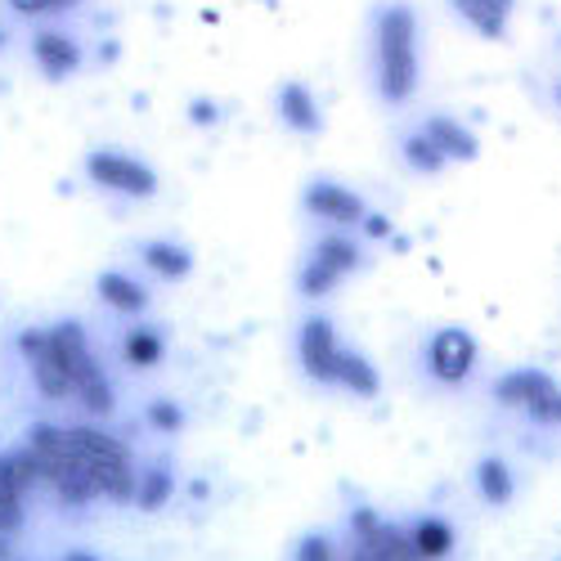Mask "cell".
I'll list each match as a JSON object with an SVG mask.
<instances>
[{
	"label": "cell",
	"mask_w": 561,
	"mask_h": 561,
	"mask_svg": "<svg viewBox=\"0 0 561 561\" xmlns=\"http://www.w3.org/2000/svg\"><path fill=\"white\" fill-rule=\"evenodd\" d=\"M423 81V45H417V14L404 0H387L373 14V85L387 104H409Z\"/></svg>",
	"instance_id": "obj_1"
},
{
	"label": "cell",
	"mask_w": 561,
	"mask_h": 561,
	"mask_svg": "<svg viewBox=\"0 0 561 561\" xmlns=\"http://www.w3.org/2000/svg\"><path fill=\"white\" fill-rule=\"evenodd\" d=\"M27 449H32V458H36L41 481L50 485L64 503H90V499L100 494L95 477L85 472L81 454H77V449H72V440H68V427L36 423V427L27 432Z\"/></svg>",
	"instance_id": "obj_2"
},
{
	"label": "cell",
	"mask_w": 561,
	"mask_h": 561,
	"mask_svg": "<svg viewBox=\"0 0 561 561\" xmlns=\"http://www.w3.org/2000/svg\"><path fill=\"white\" fill-rule=\"evenodd\" d=\"M68 440L72 449L81 454L85 472L95 477L100 494L104 499H117V503H130L135 490H139V467L130 458V449L113 436V432H100V427H68Z\"/></svg>",
	"instance_id": "obj_3"
},
{
	"label": "cell",
	"mask_w": 561,
	"mask_h": 561,
	"mask_svg": "<svg viewBox=\"0 0 561 561\" xmlns=\"http://www.w3.org/2000/svg\"><path fill=\"white\" fill-rule=\"evenodd\" d=\"M494 404L526 413L539 427H561V382L543 368H507L494 382Z\"/></svg>",
	"instance_id": "obj_4"
},
{
	"label": "cell",
	"mask_w": 561,
	"mask_h": 561,
	"mask_svg": "<svg viewBox=\"0 0 561 561\" xmlns=\"http://www.w3.org/2000/svg\"><path fill=\"white\" fill-rule=\"evenodd\" d=\"M355 270H359V243L346 239V233H323V239L314 243V252H310V261H306V270H301V278H297V288L306 297H323Z\"/></svg>",
	"instance_id": "obj_5"
},
{
	"label": "cell",
	"mask_w": 561,
	"mask_h": 561,
	"mask_svg": "<svg viewBox=\"0 0 561 561\" xmlns=\"http://www.w3.org/2000/svg\"><path fill=\"white\" fill-rule=\"evenodd\" d=\"M85 175L100 184L108 194H122V198H153L158 194V171L149 162H139L130 153H117V149H100L85 158Z\"/></svg>",
	"instance_id": "obj_6"
},
{
	"label": "cell",
	"mask_w": 561,
	"mask_h": 561,
	"mask_svg": "<svg viewBox=\"0 0 561 561\" xmlns=\"http://www.w3.org/2000/svg\"><path fill=\"white\" fill-rule=\"evenodd\" d=\"M297 359H301V373L319 387H337V359H342V342H337V329L323 314H310L297 333Z\"/></svg>",
	"instance_id": "obj_7"
},
{
	"label": "cell",
	"mask_w": 561,
	"mask_h": 561,
	"mask_svg": "<svg viewBox=\"0 0 561 561\" xmlns=\"http://www.w3.org/2000/svg\"><path fill=\"white\" fill-rule=\"evenodd\" d=\"M481 359V346L477 337L458 329V323H449V329H440L432 342H427V368H432V378L445 382V387H458L472 378V368Z\"/></svg>",
	"instance_id": "obj_8"
},
{
	"label": "cell",
	"mask_w": 561,
	"mask_h": 561,
	"mask_svg": "<svg viewBox=\"0 0 561 561\" xmlns=\"http://www.w3.org/2000/svg\"><path fill=\"white\" fill-rule=\"evenodd\" d=\"M19 351H23L32 378H36V391H41L45 400H77L72 373H68V364L59 359V351L50 346V333H45V329L23 333V337H19Z\"/></svg>",
	"instance_id": "obj_9"
},
{
	"label": "cell",
	"mask_w": 561,
	"mask_h": 561,
	"mask_svg": "<svg viewBox=\"0 0 561 561\" xmlns=\"http://www.w3.org/2000/svg\"><path fill=\"white\" fill-rule=\"evenodd\" d=\"M351 535L359 548H368L378 561H423L413 552V539H409V526H396V522H382L373 507H359L351 517Z\"/></svg>",
	"instance_id": "obj_10"
},
{
	"label": "cell",
	"mask_w": 561,
	"mask_h": 561,
	"mask_svg": "<svg viewBox=\"0 0 561 561\" xmlns=\"http://www.w3.org/2000/svg\"><path fill=\"white\" fill-rule=\"evenodd\" d=\"M32 59H36V68L50 77V81H68V77L85 64V50H81V41H77L72 32H64V27H41V32L32 36Z\"/></svg>",
	"instance_id": "obj_11"
},
{
	"label": "cell",
	"mask_w": 561,
	"mask_h": 561,
	"mask_svg": "<svg viewBox=\"0 0 561 561\" xmlns=\"http://www.w3.org/2000/svg\"><path fill=\"white\" fill-rule=\"evenodd\" d=\"M306 211L329 220V225H364V216H368L364 198L355 190H346V184H337V180H314L306 190Z\"/></svg>",
	"instance_id": "obj_12"
},
{
	"label": "cell",
	"mask_w": 561,
	"mask_h": 561,
	"mask_svg": "<svg viewBox=\"0 0 561 561\" xmlns=\"http://www.w3.org/2000/svg\"><path fill=\"white\" fill-rule=\"evenodd\" d=\"M449 10L485 41H507L512 14H517V0H449Z\"/></svg>",
	"instance_id": "obj_13"
},
{
	"label": "cell",
	"mask_w": 561,
	"mask_h": 561,
	"mask_svg": "<svg viewBox=\"0 0 561 561\" xmlns=\"http://www.w3.org/2000/svg\"><path fill=\"white\" fill-rule=\"evenodd\" d=\"M278 117H284L288 130L297 135H319L323 130V113H319V100L306 81H284L278 85V100H274Z\"/></svg>",
	"instance_id": "obj_14"
},
{
	"label": "cell",
	"mask_w": 561,
	"mask_h": 561,
	"mask_svg": "<svg viewBox=\"0 0 561 561\" xmlns=\"http://www.w3.org/2000/svg\"><path fill=\"white\" fill-rule=\"evenodd\" d=\"M95 293H100V301H104L108 310H117V314H126V319H135V314L149 310V288L139 284V278L122 274V270H104V274L95 278Z\"/></svg>",
	"instance_id": "obj_15"
},
{
	"label": "cell",
	"mask_w": 561,
	"mask_h": 561,
	"mask_svg": "<svg viewBox=\"0 0 561 561\" xmlns=\"http://www.w3.org/2000/svg\"><path fill=\"white\" fill-rule=\"evenodd\" d=\"M436 145H440V153L449 158V162H477L481 158V139H477V130L472 126H462L458 117H449V113H436V117H427V126H423Z\"/></svg>",
	"instance_id": "obj_16"
},
{
	"label": "cell",
	"mask_w": 561,
	"mask_h": 561,
	"mask_svg": "<svg viewBox=\"0 0 561 561\" xmlns=\"http://www.w3.org/2000/svg\"><path fill=\"white\" fill-rule=\"evenodd\" d=\"M139 256H145V265L167 278V284H180V278H190L194 274V252L190 248H180V243H167V239H153L139 248Z\"/></svg>",
	"instance_id": "obj_17"
},
{
	"label": "cell",
	"mask_w": 561,
	"mask_h": 561,
	"mask_svg": "<svg viewBox=\"0 0 561 561\" xmlns=\"http://www.w3.org/2000/svg\"><path fill=\"white\" fill-rule=\"evenodd\" d=\"M122 359L130 368H158L167 359V337L149 323H130L126 337H122Z\"/></svg>",
	"instance_id": "obj_18"
},
{
	"label": "cell",
	"mask_w": 561,
	"mask_h": 561,
	"mask_svg": "<svg viewBox=\"0 0 561 561\" xmlns=\"http://www.w3.org/2000/svg\"><path fill=\"white\" fill-rule=\"evenodd\" d=\"M409 539H413V552L423 557V561H445L454 552V526L445 517H417L409 526Z\"/></svg>",
	"instance_id": "obj_19"
},
{
	"label": "cell",
	"mask_w": 561,
	"mask_h": 561,
	"mask_svg": "<svg viewBox=\"0 0 561 561\" xmlns=\"http://www.w3.org/2000/svg\"><path fill=\"white\" fill-rule=\"evenodd\" d=\"M477 490L490 507H507L512 494H517V477H512V467L503 458H481L477 462Z\"/></svg>",
	"instance_id": "obj_20"
},
{
	"label": "cell",
	"mask_w": 561,
	"mask_h": 561,
	"mask_svg": "<svg viewBox=\"0 0 561 561\" xmlns=\"http://www.w3.org/2000/svg\"><path fill=\"white\" fill-rule=\"evenodd\" d=\"M337 387H346V396H378L382 378H378V368H373L359 351H346L342 346V359H337Z\"/></svg>",
	"instance_id": "obj_21"
},
{
	"label": "cell",
	"mask_w": 561,
	"mask_h": 561,
	"mask_svg": "<svg viewBox=\"0 0 561 561\" xmlns=\"http://www.w3.org/2000/svg\"><path fill=\"white\" fill-rule=\"evenodd\" d=\"M400 153H404L409 171H417V175H440V171L449 167V158L440 153V145H436L427 130H409V135L400 139Z\"/></svg>",
	"instance_id": "obj_22"
},
{
	"label": "cell",
	"mask_w": 561,
	"mask_h": 561,
	"mask_svg": "<svg viewBox=\"0 0 561 561\" xmlns=\"http://www.w3.org/2000/svg\"><path fill=\"white\" fill-rule=\"evenodd\" d=\"M77 404L95 417V423H104V417L117 409V400H113V382H108V373H104V364L95 368V373H85V378L77 382Z\"/></svg>",
	"instance_id": "obj_23"
},
{
	"label": "cell",
	"mask_w": 561,
	"mask_h": 561,
	"mask_svg": "<svg viewBox=\"0 0 561 561\" xmlns=\"http://www.w3.org/2000/svg\"><path fill=\"white\" fill-rule=\"evenodd\" d=\"M175 494V481H171V472L167 467H145L139 472V490H135V503L145 507V512H158L167 499Z\"/></svg>",
	"instance_id": "obj_24"
},
{
	"label": "cell",
	"mask_w": 561,
	"mask_h": 561,
	"mask_svg": "<svg viewBox=\"0 0 561 561\" xmlns=\"http://www.w3.org/2000/svg\"><path fill=\"white\" fill-rule=\"evenodd\" d=\"M149 423H153V432H167V436H171V432H184V409L162 396V400L149 404Z\"/></svg>",
	"instance_id": "obj_25"
},
{
	"label": "cell",
	"mask_w": 561,
	"mask_h": 561,
	"mask_svg": "<svg viewBox=\"0 0 561 561\" xmlns=\"http://www.w3.org/2000/svg\"><path fill=\"white\" fill-rule=\"evenodd\" d=\"M77 0H10V10L19 19H45V14H59V10H72Z\"/></svg>",
	"instance_id": "obj_26"
},
{
	"label": "cell",
	"mask_w": 561,
	"mask_h": 561,
	"mask_svg": "<svg viewBox=\"0 0 561 561\" xmlns=\"http://www.w3.org/2000/svg\"><path fill=\"white\" fill-rule=\"evenodd\" d=\"M297 561H337V548L329 535H306L297 548Z\"/></svg>",
	"instance_id": "obj_27"
},
{
	"label": "cell",
	"mask_w": 561,
	"mask_h": 561,
	"mask_svg": "<svg viewBox=\"0 0 561 561\" xmlns=\"http://www.w3.org/2000/svg\"><path fill=\"white\" fill-rule=\"evenodd\" d=\"M364 233H368V239H391V220L387 216H364Z\"/></svg>",
	"instance_id": "obj_28"
},
{
	"label": "cell",
	"mask_w": 561,
	"mask_h": 561,
	"mask_svg": "<svg viewBox=\"0 0 561 561\" xmlns=\"http://www.w3.org/2000/svg\"><path fill=\"white\" fill-rule=\"evenodd\" d=\"M190 117H194V122H203V126H211V122H216V108H211V104H203V100H198V104H194V108H190Z\"/></svg>",
	"instance_id": "obj_29"
},
{
	"label": "cell",
	"mask_w": 561,
	"mask_h": 561,
	"mask_svg": "<svg viewBox=\"0 0 561 561\" xmlns=\"http://www.w3.org/2000/svg\"><path fill=\"white\" fill-rule=\"evenodd\" d=\"M346 561H378V557H373V552H368V548H359V543H355V552H351V557H346Z\"/></svg>",
	"instance_id": "obj_30"
},
{
	"label": "cell",
	"mask_w": 561,
	"mask_h": 561,
	"mask_svg": "<svg viewBox=\"0 0 561 561\" xmlns=\"http://www.w3.org/2000/svg\"><path fill=\"white\" fill-rule=\"evenodd\" d=\"M64 561H100V557H90V552H68Z\"/></svg>",
	"instance_id": "obj_31"
},
{
	"label": "cell",
	"mask_w": 561,
	"mask_h": 561,
	"mask_svg": "<svg viewBox=\"0 0 561 561\" xmlns=\"http://www.w3.org/2000/svg\"><path fill=\"white\" fill-rule=\"evenodd\" d=\"M0 561H10V539L0 535Z\"/></svg>",
	"instance_id": "obj_32"
},
{
	"label": "cell",
	"mask_w": 561,
	"mask_h": 561,
	"mask_svg": "<svg viewBox=\"0 0 561 561\" xmlns=\"http://www.w3.org/2000/svg\"><path fill=\"white\" fill-rule=\"evenodd\" d=\"M552 100H557V108H561V81H557V90H552Z\"/></svg>",
	"instance_id": "obj_33"
},
{
	"label": "cell",
	"mask_w": 561,
	"mask_h": 561,
	"mask_svg": "<svg viewBox=\"0 0 561 561\" xmlns=\"http://www.w3.org/2000/svg\"><path fill=\"white\" fill-rule=\"evenodd\" d=\"M0 45H5V32H0Z\"/></svg>",
	"instance_id": "obj_34"
}]
</instances>
